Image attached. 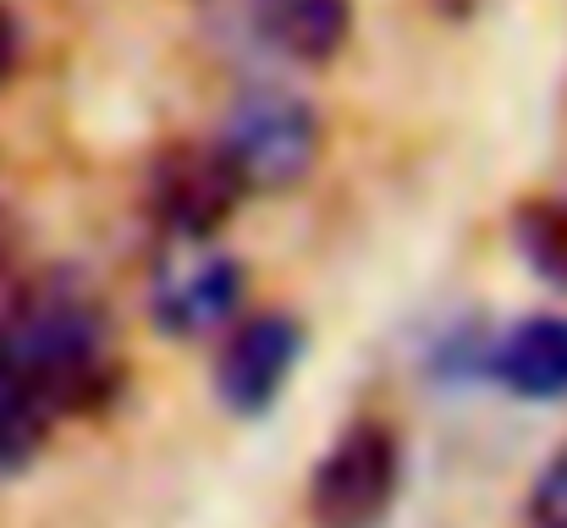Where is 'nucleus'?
I'll return each mask as SVG.
<instances>
[{
    "mask_svg": "<svg viewBox=\"0 0 567 528\" xmlns=\"http://www.w3.org/2000/svg\"><path fill=\"white\" fill-rule=\"evenodd\" d=\"M17 369L50 413H94L122 385V358L100 298L78 276H39L0 320Z\"/></svg>",
    "mask_w": 567,
    "mask_h": 528,
    "instance_id": "obj_1",
    "label": "nucleus"
},
{
    "mask_svg": "<svg viewBox=\"0 0 567 528\" xmlns=\"http://www.w3.org/2000/svg\"><path fill=\"white\" fill-rule=\"evenodd\" d=\"M215 144L248 193H287V187L309 182V172L320 166L326 133H320V116L309 100H298L287 89H254L231 105Z\"/></svg>",
    "mask_w": 567,
    "mask_h": 528,
    "instance_id": "obj_2",
    "label": "nucleus"
},
{
    "mask_svg": "<svg viewBox=\"0 0 567 528\" xmlns=\"http://www.w3.org/2000/svg\"><path fill=\"white\" fill-rule=\"evenodd\" d=\"M402 490V446L385 418H353L309 474L315 528H380Z\"/></svg>",
    "mask_w": 567,
    "mask_h": 528,
    "instance_id": "obj_3",
    "label": "nucleus"
},
{
    "mask_svg": "<svg viewBox=\"0 0 567 528\" xmlns=\"http://www.w3.org/2000/svg\"><path fill=\"white\" fill-rule=\"evenodd\" d=\"M243 182L220 144H172L150 166V215L177 242H209L243 204Z\"/></svg>",
    "mask_w": 567,
    "mask_h": 528,
    "instance_id": "obj_4",
    "label": "nucleus"
},
{
    "mask_svg": "<svg viewBox=\"0 0 567 528\" xmlns=\"http://www.w3.org/2000/svg\"><path fill=\"white\" fill-rule=\"evenodd\" d=\"M298 358H303V325L292 314H254L215 358V396L226 402V413L259 418L287 391Z\"/></svg>",
    "mask_w": 567,
    "mask_h": 528,
    "instance_id": "obj_5",
    "label": "nucleus"
},
{
    "mask_svg": "<svg viewBox=\"0 0 567 528\" xmlns=\"http://www.w3.org/2000/svg\"><path fill=\"white\" fill-rule=\"evenodd\" d=\"M243 303V265L198 242V253L166 259L150 281V320L166 337H209Z\"/></svg>",
    "mask_w": 567,
    "mask_h": 528,
    "instance_id": "obj_6",
    "label": "nucleus"
},
{
    "mask_svg": "<svg viewBox=\"0 0 567 528\" xmlns=\"http://www.w3.org/2000/svg\"><path fill=\"white\" fill-rule=\"evenodd\" d=\"M248 22L276 55L326 66L353 33V0H248Z\"/></svg>",
    "mask_w": 567,
    "mask_h": 528,
    "instance_id": "obj_7",
    "label": "nucleus"
},
{
    "mask_svg": "<svg viewBox=\"0 0 567 528\" xmlns=\"http://www.w3.org/2000/svg\"><path fill=\"white\" fill-rule=\"evenodd\" d=\"M496 380L524 402H563L567 396V314H535L513 325L491 352Z\"/></svg>",
    "mask_w": 567,
    "mask_h": 528,
    "instance_id": "obj_8",
    "label": "nucleus"
},
{
    "mask_svg": "<svg viewBox=\"0 0 567 528\" xmlns=\"http://www.w3.org/2000/svg\"><path fill=\"white\" fill-rule=\"evenodd\" d=\"M50 407H44V396L28 385V374L17 369V358H11V342H6V331H0V474H17L22 463H33L39 457V446H44V435H50Z\"/></svg>",
    "mask_w": 567,
    "mask_h": 528,
    "instance_id": "obj_9",
    "label": "nucleus"
},
{
    "mask_svg": "<svg viewBox=\"0 0 567 528\" xmlns=\"http://www.w3.org/2000/svg\"><path fill=\"white\" fill-rule=\"evenodd\" d=\"M513 242L529 259V270L551 287H567V193H546L518 204L513 215Z\"/></svg>",
    "mask_w": 567,
    "mask_h": 528,
    "instance_id": "obj_10",
    "label": "nucleus"
},
{
    "mask_svg": "<svg viewBox=\"0 0 567 528\" xmlns=\"http://www.w3.org/2000/svg\"><path fill=\"white\" fill-rule=\"evenodd\" d=\"M529 528H567V441L546 457L529 490Z\"/></svg>",
    "mask_w": 567,
    "mask_h": 528,
    "instance_id": "obj_11",
    "label": "nucleus"
},
{
    "mask_svg": "<svg viewBox=\"0 0 567 528\" xmlns=\"http://www.w3.org/2000/svg\"><path fill=\"white\" fill-rule=\"evenodd\" d=\"M17 61H22V28H17V17L0 6V83L17 72Z\"/></svg>",
    "mask_w": 567,
    "mask_h": 528,
    "instance_id": "obj_12",
    "label": "nucleus"
}]
</instances>
